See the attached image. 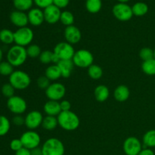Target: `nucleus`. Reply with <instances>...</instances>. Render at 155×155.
<instances>
[{
    "label": "nucleus",
    "instance_id": "41",
    "mask_svg": "<svg viewBox=\"0 0 155 155\" xmlns=\"http://www.w3.org/2000/svg\"><path fill=\"white\" fill-rule=\"evenodd\" d=\"M12 123L16 127H22L23 125H25V118L21 115H15L12 118Z\"/></svg>",
    "mask_w": 155,
    "mask_h": 155
},
{
    "label": "nucleus",
    "instance_id": "40",
    "mask_svg": "<svg viewBox=\"0 0 155 155\" xmlns=\"http://www.w3.org/2000/svg\"><path fill=\"white\" fill-rule=\"evenodd\" d=\"M33 2L38 7L44 9L53 4V0H33Z\"/></svg>",
    "mask_w": 155,
    "mask_h": 155
},
{
    "label": "nucleus",
    "instance_id": "6",
    "mask_svg": "<svg viewBox=\"0 0 155 155\" xmlns=\"http://www.w3.org/2000/svg\"><path fill=\"white\" fill-rule=\"evenodd\" d=\"M74 65L80 68H89L93 64L94 56L90 51L87 49H80L75 51L72 58Z\"/></svg>",
    "mask_w": 155,
    "mask_h": 155
},
{
    "label": "nucleus",
    "instance_id": "34",
    "mask_svg": "<svg viewBox=\"0 0 155 155\" xmlns=\"http://www.w3.org/2000/svg\"><path fill=\"white\" fill-rule=\"evenodd\" d=\"M139 54L142 61H146L154 58V50L148 47H145L140 50Z\"/></svg>",
    "mask_w": 155,
    "mask_h": 155
},
{
    "label": "nucleus",
    "instance_id": "33",
    "mask_svg": "<svg viewBox=\"0 0 155 155\" xmlns=\"http://www.w3.org/2000/svg\"><path fill=\"white\" fill-rule=\"evenodd\" d=\"M26 49H27V55H28V57L31 58H39L41 53H42L40 46L36 45V44H30V45L27 47Z\"/></svg>",
    "mask_w": 155,
    "mask_h": 155
},
{
    "label": "nucleus",
    "instance_id": "14",
    "mask_svg": "<svg viewBox=\"0 0 155 155\" xmlns=\"http://www.w3.org/2000/svg\"><path fill=\"white\" fill-rule=\"evenodd\" d=\"M66 42L71 45H75L80 42L82 38V33L80 29L74 25L66 27L64 32Z\"/></svg>",
    "mask_w": 155,
    "mask_h": 155
},
{
    "label": "nucleus",
    "instance_id": "23",
    "mask_svg": "<svg viewBox=\"0 0 155 155\" xmlns=\"http://www.w3.org/2000/svg\"><path fill=\"white\" fill-rule=\"evenodd\" d=\"M58 126L57 117L53 116H47L43 118V121L42 124V127L45 130L51 131V130H55Z\"/></svg>",
    "mask_w": 155,
    "mask_h": 155
},
{
    "label": "nucleus",
    "instance_id": "38",
    "mask_svg": "<svg viewBox=\"0 0 155 155\" xmlns=\"http://www.w3.org/2000/svg\"><path fill=\"white\" fill-rule=\"evenodd\" d=\"M36 83H37V86L39 89L45 90V89L49 86V85L51 84V81L44 75L40 76V77L37 79Z\"/></svg>",
    "mask_w": 155,
    "mask_h": 155
},
{
    "label": "nucleus",
    "instance_id": "45",
    "mask_svg": "<svg viewBox=\"0 0 155 155\" xmlns=\"http://www.w3.org/2000/svg\"><path fill=\"white\" fill-rule=\"evenodd\" d=\"M139 155H155V154L154 151L151 150V148H142V150L140 151Z\"/></svg>",
    "mask_w": 155,
    "mask_h": 155
},
{
    "label": "nucleus",
    "instance_id": "5",
    "mask_svg": "<svg viewBox=\"0 0 155 155\" xmlns=\"http://www.w3.org/2000/svg\"><path fill=\"white\" fill-rule=\"evenodd\" d=\"M14 38H15V45L22 47H27L33 42V38H34V33L30 27H21V28H18L14 33Z\"/></svg>",
    "mask_w": 155,
    "mask_h": 155
},
{
    "label": "nucleus",
    "instance_id": "29",
    "mask_svg": "<svg viewBox=\"0 0 155 155\" xmlns=\"http://www.w3.org/2000/svg\"><path fill=\"white\" fill-rule=\"evenodd\" d=\"M86 7L90 13H98L102 7V2L101 0H86Z\"/></svg>",
    "mask_w": 155,
    "mask_h": 155
},
{
    "label": "nucleus",
    "instance_id": "4",
    "mask_svg": "<svg viewBox=\"0 0 155 155\" xmlns=\"http://www.w3.org/2000/svg\"><path fill=\"white\" fill-rule=\"evenodd\" d=\"M9 83L12 85L15 89L24 90L30 86L31 78L25 71H15L9 76Z\"/></svg>",
    "mask_w": 155,
    "mask_h": 155
},
{
    "label": "nucleus",
    "instance_id": "11",
    "mask_svg": "<svg viewBox=\"0 0 155 155\" xmlns=\"http://www.w3.org/2000/svg\"><path fill=\"white\" fill-rule=\"evenodd\" d=\"M112 12L114 16L120 21H130L133 16L132 7L127 3L120 2L116 4L113 7Z\"/></svg>",
    "mask_w": 155,
    "mask_h": 155
},
{
    "label": "nucleus",
    "instance_id": "9",
    "mask_svg": "<svg viewBox=\"0 0 155 155\" xmlns=\"http://www.w3.org/2000/svg\"><path fill=\"white\" fill-rule=\"evenodd\" d=\"M7 107L12 113L15 115H21L25 113L27 109V104L25 99L18 95H14L8 98Z\"/></svg>",
    "mask_w": 155,
    "mask_h": 155
},
{
    "label": "nucleus",
    "instance_id": "20",
    "mask_svg": "<svg viewBox=\"0 0 155 155\" xmlns=\"http://www.w3.org/2000/svg\"><path fill=\"white\" fill-rule=\"evenodd\" d=\"M57 65L61 73V77L65 79L71 77L75 66L72 60H61Z\"/></svg>",
    "mask_w": 155,
    "mask_h": 155
},
{
    "label": "nucleus",
    "instance_id": "43",
    "mask_svg": "<svg viewBox=\"0 0 155 155\" xmlns=\"http://www.w3.org/2000/svg\"><path fill=\"white\" fill-rule=\"evenodd\" d=\"M60 106L61 109V111H68V110H71V104L68 100H62L61 101H60Z\"/></svg>",
    "mask_w": 155,
    "mask_h": 155
},
{
    "label": "nucleus",
    "instance_id": "21",
    "mask_svg": "<svg viewBox=\"0 0 155 155\" xmlns=\"http://www.w3.org/2000/svg\"><path fill=\"white\" fill-rule=\"evenodd\" d=\"M94 96L98 102H104L110 96V91L105 85H99L96 86L94 90Z\"/></svg>",
    "mask_w": 155,
    "mask_h": 155
},
{
    "label": "nucleus",
    "instance_id": "49",
    "mask_svg": "<svg viewBox=\"0 0 155 155\" xmlns=\"http://www.w3.org/2000/svg\"><path fill=\"white\" fill-rule=\"evenodd\" d=\"M154 58L155 59V48L154 49Z\"/></svg>",
    "mask_w": 155,
    "mask_h": 155
},
{
    "label": "nucleus",
    "instance_id": "37",
    "mask_svg": "<svg viewBox=\"0 0 155 155\" xmlns=\"http://www.w3.org/2000/svg\"><path fill=\"white\" fill-rule=\"evenodd\" d=\"M53 51H49V50H45V51H42L41 54L39 55V59L41 63L44 64H48L51 63L53 57Z\"/></svg>",
    "mask_w": 155,
    "mask_h": 155
},
{
    "label": "nucleus",
    "instance_id": "36",
    "mask_svg": "<svg viewBox=\"0 0 155 155\" xmlns=\"http://www.w3.org/2000/svg\"><path fill=\"white\" fill-rule=\"evenodd\" d=\"M16 89L12 86V84H10L9 83H5L2 86V93L4 95L5 98H12V96L15 95V92Z\"/></svg>",
    "mask_w": 155,
    "mask_h": 155
},
{
    "label": "nucleus",
    "instance_id": "22",
    "mask_svg": "<svg viewBox=\"0 0 155 155\" xmlns=\"http://www.w3.org/2000/svg\"><path fill=\"white\" fill-rule=\"evenodd\" d=\"M45 76L50 81H57L61 77V73L57 64H51L45 69Z\"/></svg>",
    "mask_w": 155,
    "mask_h": 155
},
{
    "label": "nucleus",
    "instance_id": "8",
    "mask_svg": "<svg viewBox=\"0 0 155 155\" xmlns=\"http://www.w3.org/2000/svg\"><path fill=\"white\" fill-rule=\"evenodd\" d=\"M23 146L27 149H34L39 147L41 144V137L35 130H28L21 135V138Z\"/></svg>",
    "mask_w": 155,
    "mask_h": 155
},
{
    "label": "nucleus",
    "instance_id": "26",
    "mask_svg": "<svg viewBox=\"0 0 155 155\" xmlns=\"http://www.w3.org/2000/svg\"><path fill=\"white\" fill-rule=\"evenodd\" d=\"M132 10H133V15H136L138 17L144 16L148 13V6L145 2H136V4L133 5V7H132Z\"/></svg>",
    "mask_w": 155,
    "mask_h": 155
},
{
    "label": "nucleus",
    "instance_id": "7",
    "mask_svg": "<svg viewBox=\"0 0 155 155\" xmlns=\"http://www.w3.org/2000/svg\"><path fill=\"white\" fill-rule=\"evenodd\" d=\"M45 93L48 100L59 101L66 95V87L62 83L54 82L45 89Z\"/></svg>",
    "mask_w": 155,
    "mask_h": 155
},
{
    "label": "nucleus",
    "instance_id": "28",
    "mask_svg": "<svg viewBox=\"0 0 155 155\" xmlns=\"http://www.w3.org/2000/svg\"><path fill=\"white\" fill-rule=\"evenodd\" d=\"M13 4L18 11L25 12L30 10L33 4V0H13Z\"/></svg>",
    "mask_w": 155,
    "mask_h": 155
},
{
    "label": "nucleus",
    "instance_id": "15",
    "mask_svg": "<svg viewBox=\"0 0 155 155\" xmlns=\"http://www.w3.org/2000/svg\"><path fill=\"white\" fill-rule=\"evenodd\" d=\"M45 21H46L49 24H54L60 21L61 12L60 8L55 6L54 5H51L48 7L45 8L43 11Z\"/></svg>",
    "mask_w": 155,
    "mask_h": 155
},
{
    "label": "nucleus",
    "instance_id": "24",
    "mask_svg": "<svg viewBox=\"0 0 155 155\" xmlns=\"http://www.w3.org/2000/svg\"><path fill=\"white\" fill-rule=\"evenodd\" d=\"M142 142L145 148H155V130L147 131L142 138Z\"/></svg>",
    "mask_w": 155,
    "mask_h": 155
},
{
    "label": "nucleus",
    "instance_id": "25",
    "mask_svg": "<svg viewBox=\"0 0 155 155\" xmlns=\"http://www.w3.org/2000/svg\"><path fill=\"white\" fill-rule=\"evenodd\" d=\"M87 73L89 77L94 80H100L103 76L102 68L99 65L94 64L87 68Z\"/></svg>",
    "mask_w": 155,
    "mask_h": 155
},
{
    "label": "nucleus",
    "instance_id": "10",
    "mask_svg": "<svg viewBox=\"0 0 155 155\" xmlns=\"http://www.w3.org/2000/svg\"><path fill=\"white\" fill-rule=\"evenodd\" d=\"M53 52L60 58V60H72L75 54V50L73 45L68 42H61L54 46Z\"/></svg>",
    "mask_w": 155,
    "mask_h": 155
},
{
    "label": "nucleus",
    "instance_id": "13",
    "mask_svg": "<svg viewBox=\"0 0 155 155\" xmlns=\"http://www.w3.org/2000/svg\"><path fill=\"white\" fill-rule=\"evenodd\" d=\"M25 126L29 130H35L42 126L43 116L39 110H31L25 117Z\"/></svg>",
    "mask_w": 155,
    "mask_h": 155
},
{
    "label": "nucleus",
    "instance_id": "1",
    "mask_svg": "<svg viewBox=\"0 0 155 155\" xmlns=\"http://www.w3.org/2000/svg\"><path fill=\"white\" fill-rule=\"evenodd\" d=\"M57 118L59 127L66 131H74L80 127V120L78 115L71 110L61 111Z\"/></svg>",
    "mask_w": 155,
    "mask_h": 155
},
{
    "label": "nucleus",
    "instance_id": "18",
    "mask_svg": "<svg viewBox=\"0 0 155 155\" xmlns=\"http://www.w3.org/2000/svg\"><path fill=\"white\" fill-rule=\"evenodd\" d=\"M43 110L47 116L58 117L61 112L60 102L52 100H48L45 103L43 106Z\"/></svg>",
    "mask_w": 155,
    "mask_h": 155
},
{
    "label": "nucleus",
    "instance_id": "32",
    "mask_svg": "<svg viewBox=\"0 0 155 155\" xmlns=\"http://www.w3.org/2000/svg\"><path fill=\"white\" fill-rule=\"evenodd\" d=\"M60 21L66 27L74 25V16L69 11H64L61 12L60 18Z\"/></svg>",
    "mask_w": 155,
    "mask_h": 155
},
{
    "label": "nucleus",
    "instance_id": "48",
    "mask_svg": "<svg viewBox=\"0 0 155 155\" xmlns=\"http://www.w3.org/2000/svg\"><path fill=\"white\" fill-rule=\"evenodd\" d=\"M118 1L120 2H122V3H125L127 2L130 1V0H118Z\"/></svg>",
    "mask_w": 155,
    "mask_h": 155
},
{
    "label": "nucleus",
    "instance_id": "47",
    "mask_svg": "<svg viewBox=\"0 0 155 155\" xmlns=\"http://www.w3.org/2000/svg\"><path fill=\"white\" fill-rule=\"evenodd\" d=\"M2 58H3V52H2V50L0 48V63L2 61Z\"/></svg>",
    "mask_w": 155,
    "mask_h": 155
},
{
    "label": "nucleus",
    "instance_id": "44",
    "mask_svg": "<svg viewBox=\"0 0 155 155\" xmlns=\"http://www.w3.org/2000/svg\"><path fill=\"white\" fill-rule=\"evenodd\" d=\"M15 155H31V151L23 147L22 148L15 152Z\"/></svg>",
    "mask_w": 155,
    "mask_h": 155
},
{
    "label": "nucleus",
    "instance_id": "3",
    "mask_svg": "<svg viewBox=\"0 0 155 155\" xmlns=\"http://www.w3.org/2000/svg\"><path fill=\"white\" fill-rule=\"evenodd\" d=\"M43 155H64L65 147L58 138H49L42 145Z\"/></svg>",
    "mask_w": 155,
    "mask_h": 155
},
{
    "label": "nucleus",
    "instance_id": "12",
    "mask_svg": "<svg viewBox=\"0 0 155 155\" xmlns=\"http://www.w3.org/2000/svg\"><path fill=\"white\" fill-rule=\"evenodd\" d=\"M123 150L126 155H139L142 150V144L137 137L130 136L124 142Z\"/></svg>",
    "mask_w": 155,
    "mask_h": 155
},
{
    "label": "nucleus",
    "instance_id": "17",
    "mask_svg": "<svg viewBox=\"0 0 155 155\" xmlns=\"http://www.w3.org/2000/svg\"><path fill=\"white\" fill-rule=\"evenodd\" d=\"M27 17H28L29 24L34 27H39L45 21L43 11L38 8L30 9L27 14Z\"/></svg>",
    "mask_w": 155,
    "mask_h": 155
},
{
    "label": "nucleus",
    "instance_id": "30",
    "mask_svg": "<svg viewBox=\"0 0 155 155\" xmlns=\"http://www.w3.org/2000/svg\"><path fill=\"white\" fill-rule=\"evenodd\" d=\"M142 70L146 75L154 76L155 75V59L143 61L142 64Z\"/></svg>",
    "mask_w": 155,
    "mask_h": 155
},
{
    "label": "nucleus",
    "instance_id": "39",
    "mask_svg": "<svg viewBox=\"0 0 155 155\" xmlns=\"http://www.w3.org/2000/svg\"><path fill=\"white\" fill-rule=\"evenodd\" d=\"M24 146H23V144L20 139H13V140L11 141L10 148L12 150V151H15V152L18 151V150L22 148Z\"/></svg>",
    "mask_w": 155,
    "mask_h": 155
},
{
    "label": "nucleus",
    "instance_id": "2",
    "mask_svg": "<svg viewBox=\"0 0 155 155\" xmlns=\"http://www.w3.org/2000/svg\"><path fill=\"white\" fill-rule=\"evenodd\" d=\"M6 57L7 61H8L14 68H18L25 63L28 55L25 47L15 45L9 48Z\"/></svg>",
    "mask_w": 155,
    "mask_h": 155
},
{
    "label": "nucleus",
    "instance_id": "46",
    "mask_svg": "<svg viewBox=\"0 0 155 155\" xmlns=\"http://www.w3.org/2000/svg\"><path fill=\"white\" fill-rule=\"evenodd\" d=\"M30 151H31V155H43L42 154V148H39V147L30 150Z\"/></svg>",
    "mask_w": 155,
    "mask_h": 155
},
{
    "label": "nucleus",
    "instance_id": "42",
    "mask_svg": "<svg viewBox=\"0 0 155 155\" xmlns=\"http://www.w3.org/2000/svg\"><path fill=\"white\" fill-rule=\"evenodd\" d=\"M70 2V0H53V5L57 6L59 8L67 7Z\"/></svg>",
    "mask_w": 155,
    "mask_h": 155
},
{
    "label": "nucleus",
    "instance_id": "31",
    "mask_svg": "<svg viewBox=\"0 0 155 155\" xmlns=\"http://www.w3.org/2000/svg\"><path fill=\"white\" fill-rule=\"evenodd\" d=\"M10 129V120L5 116L0 115V136H4L7 135Z\"/></svg>",
    "mask_w": 155,
    "mask_h": 155
},
{
    "label": "nucleus",
    "instance_id": "35",
    "mask_svg": "<svg viewBox=\"0 0 155 155\" xmlns=\"http://www.w3.org/2000/svg\"><path fill=\"white\" fill-rule=\"evenodd\" d=\"M14 67L8 61L0 63V74L2 76H10L14 72Z\"/></svg>",
    "mask_w": 155,
    "mask_h": 155
},
{
    "label": "nucleus",
    "instance_id": "16",
    "mask_svg": "<svg viewBox=\"0 0 155 155\" xmlns=\"http://www.w3.org/2000/svg\"><path fill=\"white\" fill-rule=\"evenodd\" d=\"M10 21L15 26L18 28L27 27L29 24L28 17L26 13L21 11H15L10 15Z\"/></svg>",
    "mask_w": 155,
    "mask_h": 155
},
{
    "label": "nucleus",
    "instance_id": "27",
    "mask_svg": "<svg viewBox=\"0 0 155 155\" xmlns=\"http://www.w3.org/2000/svg\"><path fill=\"white\" fill-rule=\"evenodd\" d=\"M0 41L5 45H10L15 42L14 33L8 29H2L0 30Z\"/></svg>",
    "mask_w": 155,
    "mask_h": 155
},
{
    "label": "nucleus",
    "instance_id": "19",
    "mask_svg": "<svg viewBox=\"0 0 155 155\" xmlns=\"http://www.w3.org/2000/svg\"><path fill=\"white\" fill-rule=\"evenodd\" d=\"M130 96V89L125 85H120L114 91V97L119 102H124L127 101Z\"/></svg>",
    "mask_w": 155,
    "mask_h": 155
}]
</instances>
